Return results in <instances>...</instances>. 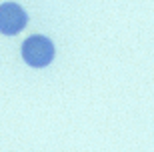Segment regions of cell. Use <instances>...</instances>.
<instances>
[{"label": "cell", "instance_id": "7a4b0ae2", "mask_svg": "<svg viewBox=\"0 0 154 152\" xmlns=\"http://www.w3.org/2000/svg\"><path fill=\"white\" fill-rule=\"evenodd\" d=\"M28 24V14L16 2H2L0 4V34L14 36Z\"/></svg>", "mask_w": 154, "mask_h": 152}, {"label": "cell", "instance_id": "6da1fadb", "mask_svg": "<svg viewBox=\"0 0 154 152\" xmlns=\"http://www.w3.org/2000/svg\"><path fill=\"white\" fill-rule=\"evenodd\" d=\"M54 44L42 34H34L22 42V58L32 68H44L54 60Z\"/></svg>", "mask_w": 154, "mask_h": 152}]
</instances>
